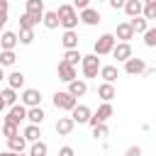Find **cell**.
<instances>
[{"mask_svg": "<svg viewBox=\"0 0 156 156\" xmlns=\"http://www.w3.org/2000/svg\"><path fill=\"white\" fill-rule=\"evenodd\" d=\"M61 44H63L66 51H68V49H78V32H76V29H63Z\"/></svg>", "mask_w": 156, "mask_h": 156, "instance_id": "e0dca14e", "label": "cell"}, {"mask_svg": "<svg viewBox=\"0 0 156 156\" xmlns=\"http://www.w3.org/2000/svg\"><path fill=\"white\" fill-rule=\"evenodd\" d=\"M141 10H144V2L141 0H127L124 2V12L129 15V20L132 17H141Z\"/></svg>", "mask_w": 156, "mask_h": 156, "instance_id": "603a6c76", "label": "cell"}, {"mask_svg": "<svg viewBox=\"0 0 156 156\" xmlns=\"http://www.w3.org/2000/svg\"><path fill=\"white\" fill-rule=\"evenodd\" d=\"M20 44L15 32H2L0 34V51H15V46Z\"/></svg>", "mask_w": 156, "mask_h": 156, "instance_id": "5bb4252c", "label": "cell"}, {"mask_svg": "<svg viewBox=\"0 0 156 156\" xmlns=\"http://www.w3.org/2000/svg\"><path fill=\"white\" fill-rule=\"evenodd\" d=\"M144 5H156V0H141Z\"/></svg>", "mask_w": 156, "mask_h": 156, "instance_id": "ee69618b", "label": "cell"}, {"mask_svg": "<svg viewBox=\"0 0 156 156\" xmlns=\"http://www.w3.org/2000/svg\"><path fill=\"white\" fill-rule=\"evenodd\" d=\"M20 102L29 110V107H39L41 105V93L37 90V88H24L22 90V95H20Z\"/></svg>", "mask_w": 156, "mask_h": 156, "instance_id": "8992f818", "label": "cell"}, {"mask_svg": "<svg viewBox=\"0 0 156 156\" xmlns=\"http://www.w3.org/2000/svg\"><path fill=\"white\" fill-rule=\"evenodd\" d=\"M5 78H7V88H12V90L24 88V73H22V71H12V73L5 76Z\"/></svg>", "mask_w": 156, "mask_h": 156, "instance_id": "cb8c5ba5", "label": "cell"}, {"mask_svg": "<svg viewBox=\"0 0 156 156\" xmlns=\"http://www.w3.org/2000/svg\"><path fill=\"white\" fill-rule=\"evenodd\" d=\"M0 127H2V119H0Z\"/></svg>", "mask_w": 156, "mask_h": 156, "instance_id": "681fc988", "label": "cell"}, {"mask_svg": "<svg viewBox=\"0 0 156 156\" xmlns=\"http://www.w3.org/2000/svg\"><path fill=\"white\" fill-rule=\"evenodd\" d=\"M112 112H115V110H112V102H102V105H100V107H98V110L90 115L88 124H90V127H95V124H102V122H107V119L112 117Z\"/></svg>", "mask_w": 156, "mask_h": 156, "instance_id": "5b68a950", "label": "cell"}, {"mask_svg": "<svg viewBox=\"0 0 156 156\" xmlns=\"http://www.w3.org/2000/svg\"><path fill=\"white\" fill-rule=\"evenodd\" d=\"M100 58L95 56V54H88V56H83V61H80V71H83V76L85 78H98V73H100Z\"/></svg>", "mask_w": 156, "mask_h": 156, "instance_id": "3957f363", "label": "cell"}, {"mask_svg": "<svg viewBox=\"0 0 156 156\" xmlns=\"http://www.w3.org/2000/svg\"><path fill=\"white\" fill-rule=\"evenodd\" d=\"M24 149H27V141H24L22 134L7 139V151H12V154H24Z\"/></svg>", "mask_w": 156, "mask_h": 156, "instance_id": "7402d4cb", "label": "cell"}, {"mask_svg": "<svg viewBox=\"0 0 156 156\" xmlns=\"http://www.w3.org/2000/svg\"><path fill=\"white\" fill-rule=\"evenodd\" d=\"M90 107L88 105H76L73 110H71V119L76 122V124H88V119H90Z\"/></svg>", "mask_w": 156, "mask_h": 156, "instance_id": "4fadbf2b", "label": "cell"}, {"mask_svg": "<svg viewBox=\"0 0 156 156\" xmlns=\"http://www.w3.org/2000/svg\"><path fill=\"white\" fill-rule=\"evenodd\" d=\"M78 20H80L83 24H88V27H95L102 17H100V12H98L95 7H85V10H80V12H78Z\"/></svg>", "mask_w": 156, "mask_h": 156, "instance_id": "7c38bea8", "label": "cell"}, {"mask_svg": "<svg viewBox=\"0 0 156 156\" xmlns=\"http://www.w3.org/2000/svg\"><path fill=\"white\" fill-rule=\"evenodd\" d=\"M37 24H39V22H37V20H34L32 15H27V12H24V15L20 17V29H34Z\"/></svg>", "mask_w": 156, "mask_h": 156, "instance_id": "1f68e13d", "label": "cell"}, {"mask_svg": "<svg viewBox=\"0 0 156 156\" xmlns=\"http://www.w3.org/2000/svg\"><path fill=\"white\" fill-rule=\"evenodd\" d=\"M0 134H2L5 139H12V136H17V134H20V127H17V124H10V122H2Z\"/></svg>", "mask_w": 156, "mask_h": 156, "instance_id": "4dcf8cb0", "label": "cell"}, {"mask_svg": "<svg viewBox=\"0 0 156 156\" xmlns=\"http://www.w3.org/2000/svg\"><path fill=\"white\" fill-rule=\"evenodd\" d=\"M68 93L78 100V98H83L85 93H88V83H85V78H76V80H71L68 83Z\"/></svg>", "mask_w": 156, "mask_h": 156, "instance_id": "9a60e30c", "label": "cell"}, {"mask_svg": "<svg viewBox=\"0 0 156 156\" xmlns=\"http://www.w3.org/2000/svg\"><path fill=\"white\" fill-rule=\"evenodd\" d=\"M17 39H20V44H24V46H29V44L34 41V29H20V34H17Z\"/></svg>", "mask_w": 156, "mask_h": 156, "instance_id": "d6a6232c", "label": "cell"}, {"mask_svg": "<svg viewBox=\"0 0 156 156\" xmlns=\"http://www.w3.org/2000/svg\"><path fill=\"white\" fill-rule=\"evenodd\" d=\"M144 44H146L149 49L156 46V27H149V29L144 32Z\"/></svg>", "mask_w": 156, "mask_h": 156, "instance_id": "e575fe53", "label": "cell"}, {"mask_svg": "<svg viewBox=\"0 0 156 156\" xmlns=\"http://www.w3.org/2000/svg\"><path fill=\"white\" fill-rule=\"evenodd\" d=\"M41 24H44L46 29H56V27H58V15H56V10H49V12H44V17H41Z\"/></svg>", "mask_w": 156, "mask_h": 156, "instance_id": "484cf974", "label": "cell"}, {"mask_svg": "<svg viewBox=\"0 0 156 156\" xmlns=\"http://www.w3.org/2000/svg\"><path fill=\"white\" fill-rule=\"evenodd\" d=\"M129 24H132L134 34H144V32L149 29V22H146L144 17H132V20H129Z\"/></svg>", "mask_w": 156, "mask_h": 156, "instance_id": "f546056e", "label": "cell"}, {"mask_svg": "<svg viewBox=\"0 0 156 156\" xmlns=\"http://www.w3.org/2000/svg\"><path fill=\"white\" fill-rule=\"evenodd\" d=\"M115 39H119V41H129V39H134V29H132V24H129V22H119V24H117V34H115Z\"/></svg>", "mask_w": 156, "mask_h": 156, "instance_id": "ffe728a7", "label": "cell"}, {"mask_svg": "<svg viewBox=\"0 0 156 156\" xmlns=\"http://www.w3.org/2000/svg\"><path fill=\"white\" fill-rule=\"evenodd\" d=\"M107 2H110L112 10H124V2H127V0H107Z\"/></svg>", "mask_w": 156, "mask_h": 156, "instance_id": "ab89813d", "label": "cell"}, {"mask_svg": "<svg viewBox=\"0 0 156 156\" xmlns=\"http://www.w3.org/2000/svg\"><path fill=\"white\" fill-rule=\"evenodd\" d=\"M71 5H73V7L78 10V12H80V10H85V7H90V0H73Z\"/></svg>", "mask_w": 156, "mask_h": 156, "instance_id": "74e56055", "label": "cell"}, {"mask_svg": "<svg viewBox=\"0 0 156 156\" xmlns=\"http://www.w3.org/2000/svg\"><path fill=\"white\" fill-rule=\"evenodd\" d=\"M0 156H15L12 151H0Z\"/></svg>", "mask_w": 156, "mask_h": 156, "instance_id": "f6af8a7d", "label": "cell"}, {"mask_svg": "<svg viewBox=\"0 0 156 156\" xmlns=\"http://www.w3.org/2000/svg\"><path fill=\"white\" fill-rule=\"evenodd\" d=\"M98 2H107V0H98Z\"/></svg>", "mask_w": 156, "mask_h": 156, "instance_id": "c3c4849f", "label": "cell"}, {"mask_svg": "<svg viewBox=\"0 0 156 156\" xmlns=\"http://www.w3.org/2000/svg\"><path fill=\"white\" fill-rule=\"evenodd\" d=\"M7 10H10V2L7 0H0V15H5Z\"/></svg>", "mask_w": 156, "mask_h": 156, "instance_id": "b9f144b4", "label": "cell"}, {"mask_svg": "<svg viewBox=\"0 0 156 156\" xmlns=\"http://www.w3.org/2000/svg\"><path fill=\"white\" fill-rule=\"evenodd\" d=\"M93 136H95V139H105V136H107V124H105V122H102V124H95V127H93Z\"/></svg>", "mask_w": 156, "mask_h": 156, "instance_id": "d590c367", "label": "cell"}, {"mask_svg": "<svg viewBox=\"0 0 156 156\" xmlns=\"http://www.w3.org/2000/svg\"><path fill=\"white\" fill-rule=\"evenodd\" d=\"M5 24H7V12L0 15V34H2V27H5Z\"/></svg>", "mask_w": 156, "mask_h": 156, "instance_id": "7bdbcfd3", "label": "cell"}, {"mask_svg": "<svg viewBox=\"0 0 156 156\" xmlns=\"http://www.w3.org/2000/svg\"><path fill=\"white\" fill-rule=\"evenodd\" d=\"M2 78H5V71H2V66H0V80H2Z\"/></svg>", "mask_w": 156, "mask_h": 156, "instance_id": "bcb514c9", "label": "cell"}, {"mask_svg": "<svg viewBox=\"0 0 156 156\" xmlns=\"http://www.w3.org/2000/svg\"><path fill=\"white\" fill-rule=\"evenodd\" d=\"M115 44H117L115 34L105 32V34H100V37L95 39V44H93V54H95V56H107V54H112Z\"/></svg>", "mask_w": 156, "mask_h": 156, "instance_id": "7a4b0ae2", "label": "cell"}, {"mask_svg": "<svg viewBox=\"0 0 156 156\" xmlns=\"http://www.w3.org/2000/svg\"><path fill=\"white\" fill-rule=\"evenodd\" d=\"M58 156H76V151H73L71 146H61V149H58Z\"/></svg>", "mask_w": 156, "mask_h": 156, "instance_id": "60d3db41", "label": "cell"}, {"mask_svg": "<svg viewBox=\"0 0 156 156\" xmlns=\"http://www.w3.org/2000/svg\"><path fill=\"white\" fill-rule=\"evenodd\" d=\"M44 117H46V112L41 110V105H39V107H29V110H27V122H29V124H39V127H41Z\"/></svg>", "mask_w": 156, "mask_h": 156, "instance_id": "d4e9b609", "label": "cell"}, {"mask_svg": "<svg viewBox=\"0 0 156 156\" xmlns=\"http://www.w3.org/2000/svg\"><path fill=\"white\" fill-rule=\"evenodd\" d=\"M100 78H102V83H112L115 85V80L119 78V71H117V66H100V73H98Z\"/></svg>", "mask_w": 156, "mask_h": 156, "instance_id": "ac0fdd59", "label": "cell"}, {"mask_svg": "<svg viewBox=\"0 0 156 156\" xmlns=\"http://www.w3.org/2000/svg\"><path fill=\"white\" fill-rule=\"evenodd\" d=\"M22 136H24L27 144H34V141L41 139V127H39V124H27V127L22 129Z\"/></svg>", "mask_w": 156, "mask_h": 156, "instance_id": "d6986e66", "label": "cell"}, {"mask_svg": "<svg viewBox=\"0 0 156 156\" xmlns=\"http://www.w3.org/2000/svg\"><path fill=\"white\" fill-rule=\"evenodd\" d=\"M22 119H27V107L20 102V105H12V107H7V115L2 117V122H10V124H17L20 127V122Z\"/></svg>", "mask_w": 156, "mask_h": 156, "instance_id": "52a82bcc", "label": "cell"}, {"mask_svg": "<svg viewBox=\"0 0 156 156\" xmlns=\"http://www.w3.org/2000/svg\"><path fill=\"white\" fill-rule=\"evenodd\" d=\"M124 156H141V146H129L124 151Z\"/></svg>", "mask_w": 156, "mask_h": 156, "instance_id": "f35d334b", "label": "cell"}, {"mask_svg": "<svg viewBox=\"0 0 156 156\" xmlns=\"http://www.w3.org/2000/svg\"><path fill=\"white\" fill-rule=\"evenodd\" d=\"M141 17L149 22V20H156V5H144V10H141Z\"/></svg>", "mask_w": 156, "mask_h": 156, "instance_id": "8d00e7d4", "label": "cell"}, {"mask_svg": "<svg viewBox=\"0 0 156 156\" xmlns=\"http://www.w3.org/2000/svg\"><path fill=\"white\" fill-rule=\"evenodd\" d=\"M56 15H58V24L63 27V29H76L78 27V10L71 5V2H63V5H58V10H56Z\"/></svg>", "mask_w": 156, "mask_h": 156, "instance_id": "6da1fadb", "label": "cell"}, {"mask_svg": "<svg viewBox=\"0 0 156 156\" xmlns=\"http://www.w3.org/2000/svg\"><path fill=\"white\" fill-rule=\"evenodd\" d=\"M61 61H66V63H71V66H76V68H78V63L83 61V54H80L78 49H68V51L63 54V58H61Z\"/></svg>", "mask_w": 156, "mask_h": 156, "instance_id": "4316f807", "label": "cell"}, {"mask_svg": "<svg viewBox=\"0 0 156 156\" xmlns=\"http://www.w3.org/2000/svg\"><path fill=\"white\" fill-rule=\"evenodd\" d=\"M49 154V146H46V141H34V144H29V156H46Z\"/></svg>", "mask_w": 156, "mask_h": 156, "instance_id": "f1b7e54d", "label": "cell"}, {"mask_svg": "<svg viewBox=\"0 0 156 156\" xmlns=\"http://www.w3.org/2000/svg\"><path fill=\"white\" fill-rule=\"evenodd\" d=\"M15 61H17L15 51H0V66H2V68H5V66H15Z\"/></svg>", "mask_w": 156, "mask_h": 156, "instance_id": "836d02e7", "label": "cell"}, {"mask_svg": "<svg viewBox=\"0 0 156 156\" xmlns=\"http://www.w3.org/2000/svg\"><path fill=\"white\" fill-rule=\"evenodd\" d=\"M56 73H58V78H61L63 83H71V80H76V78H78V68H76V66H71V63H66V61H58Z\"/></svg>", "mask_w": 156, "mask_h": 156, "instance_id": "ba28073f", "label": "cell"}, {"mask_svg": "<svg viewBox=\"0 0 156 156\" xmlns=\"http://www.w3.org/2000/svg\"><path fill=\"white\" fill-rule=\"evenodd\" d=\"M73 127H76V122H73L71 117H58V122H56V134H58V136H66V134L73 132Z\"/></svg>", "mask_w": 156, "mask_h": 156, "instance_id": "44dd1931", "label": "cell"}, {"mask_svg": "<svg viewBox=\"0 0 156 156\" xmlns=\"http://www.w3.org/2000/svg\"><path fill=\"white\" fill-rule=\"evenodd\" d=\"M98 98H100L102 102H112V100L117 98L115 85H112V83H100V85H98Z\"/></svg>", "mask_w": 156, "mask_h": 156, "instance_id": "2e32d148", "label": "cell"}, {"mask_svg": "<svg viewBox=\"0 0 156 156\" xmlns=\"http://www.w3.org/2000/svg\"><path fill=\"white\" fill-rule=\"evenodd\" d=\"M124 73H129V76H141V73H146V61L132 56L129 61H124Z\"/></svg>", "mask_w": 156, "mask_h": 156, "instance_id": "8fae6325", "label": "cell"}, {"mask_svg": "<svg viewBox=\"0 0 156 156\" xmlns=\"http://www.w3.org/2000/svg\"><path fill=\"white\" fill-rule=\"evenodd\" d=\"M112 56H115L117 61H122V63L129 61V58L134 56V54H132V44H129V41H117L115 49H112Z\"/></svg>", "mask_w": 156, "mask_h": 156, "instance_id": "30bf717a", "label": "cell"}, {"mask_svg": "<svg viewBox=\"0 0 156 156\" xmlns=\"http://www.w3.org/2000/svg\"><path fill=\"white\" fill-rule=\"evenodd\" d=\"M15 156H29V154H15Z\"/></svg>", "mask_w": 156, "mask_h": 156, "instance_id": "7dc6e473", "label": "cell"}, {"mask_svg": "<svg viewBox=\"0 0 156 156\" xmlns=\"http://www.w3.org/2000/svg\"><path fill=\"white\" fill-rule=\"evenodd\" d=\"M76 105H78V100H76L68 90H56V93H54V107H56V110H66V112H71Z\"/></svg>", "mask_w": 156, "mask_h": 156, "instance_id": "277c9868", "label": "cell"}, {"mask_svg": "<svg viewBox=\"0 0 156 156\" xmlns=\"http://www.w3.org/2000/svg\"><path fill=\"white\" fill-rule=\"evenodd\" d=\"M24 12L27 15H32L37 22H41V17H44V0H24Z\"/></svg>", "mask_w": 156, "mask_h": 156, "instance_id": "9c48e42d", "label": "cell"}, {"mask_svg": "<svg viewBox=\"0 0 156 156\" xmlns=\"http://www.w3.org/2000/svg\"><path fill=\"white\" fill-rule=\"evenodd\" d=\"M0 98H2V102H5V107H12V105H17V100H20V95H17V90H12V88H5V90L0 93Z\"/></svg>", "mask_w": 156, "mask_h": 156, "instance_id": "83f0119b", "label": "cell"}]
</instances>
